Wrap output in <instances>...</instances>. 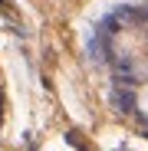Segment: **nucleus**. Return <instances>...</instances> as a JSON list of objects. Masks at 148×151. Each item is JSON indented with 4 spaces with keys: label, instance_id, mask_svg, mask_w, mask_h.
<instances>
[{
    "label": "nucleus",
    "instance_id": "nucleus-1",
    "mask_svg": "<svg viewBox=\"0 0 148 151\" xmlns=\"http://www.w3.org/2000/svg\"><path fill=\"white\" fill-rule=\"evenodd\" d=\"M132 105H135V112L142 115V118H148V82L135 92V99H132Z\"/></svg>",
    "mask_w": 148,
    "mask_h": 151
}]
</instances>
